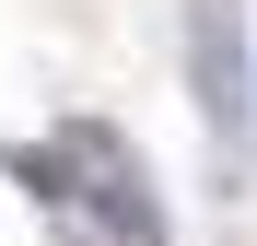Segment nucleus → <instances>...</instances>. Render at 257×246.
<instances>
[{
    "mask_svg": "<svg viewBox=\"0 0 257 246\" xmlns=\"http://www.w3.org/2000/svg\"><path fill=\"white\" fill-rule=\"evenodd\" d=\"M12 176L70 223V246H164V188L117 117H70L47 152H12Z\"/></svg>",
    "mask_w": 257,
    "mask_h": 246,
    "instance_id": "1",
    "label": "nucleus"
},
{
    "mask_svg": "<svg viewBox=\"0 0 257 246\" xmlns=\"http://www.w3.org/2000/svg\"><path fill=\"white\" fill-rule=\"evenodd\" d=\"M176 35H187L176 70H187V94L210 117V141H222V164H245V141H257V35H245V0H187Z\"/></svg>",
    "mask_w": 257,
    "mask_h": 246,
    "instance_id": "2",
    "label": "nucleus"
}]
</instances>
